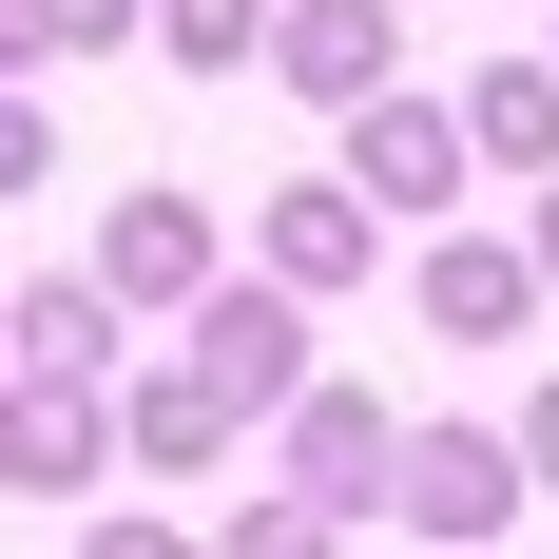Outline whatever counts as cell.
I'll return each mask as SVG.
<instances>
[{
	"label": "cell",
	"mask_w": 559,
	"mask_h": 559,
	"mask_svg": "<svg viewBox=\"0 0 559 559\" xmlns=\"http://www.w3.org/2000/svg\"><path fill=\"white\" fill-rule=\"evenodd\" d=\"M174 347H193V367H213V386L251 405V425H289V405L329 386V367H309V289H289V271H251V289L213 271L193 309H174Z\"/></svg>",
	"instance_id": "1"
},
{
	"label": "cell",
	"mask_w": 559,
	"mask_h": 559,
	"mask_svg": "<svg viewBox=\"0 0 559 559\" xmlns=\"http://www.w3.org/2000/svg\"><path fill=\"white\" fill-rule=\"evenodd\" d=\"M521 483H540V463H521V425H405L386 521H405V540H444V559H483V540L521 521Z\"/></svg>",
	"instance_id": "2"
},
{
	"label": "cell",
	"mask_w": 559,
	"mask_h": 559,
	"mask_svg": "<svg viewBox=\"0 0 559 559\" xmlns=\"http://www.w3.org/2000/svg\"><path fill=\"white\" fill-rule=\"evenodd\" d=\"M463 174H483V116H463V97H405V78H386V97L347 116V193H367V213H405V231H425Z\"/></svg>",
	"instance_id": "3"
},
{
	"label": "cell",
	"mask_w": 559,
	"mask_h": 559,
	"mask_svg": "<svg viewBox=\"0 0 559 559\" xmlns=\"http://www.w3.org/2000/svg\"><path fill=\"white\" fill-rule=\"evenodd\" d=\"M213 271H231V251H213V193H174V174H135V193L97 213V289H116V309H193Z\"/></svg>",
	"instance_id": "4"
},
{
	"label": "cell",
	"mask_w": 559,
	"mask_h": 559,
	"mask_svg": "<svg viewBox=\"0 0 559 559\" xmlns=\"http://www.w3.org/2000/svg\"><path fill=\"white\" fill-rule=\"evenodd\" d=\"M271 444H289V502H329V521H386V483H405V425H386V386H309Z\"/></svg>",
	"instance_id": "5"
},
{
	"label": "cell",
	"mask_w": 559,
	"mask_h": 559,
	"mask_svg": "<svg viewBox=\"0 0 559 559\" xmlns=\"http://www.w3.org/2000/svg\"><path fill=\"white\" fill-rule=\"evenodd\" d=\"M559 289H540V231H425V329L444 347H521Z\"/></svg>",
	"instance_id": "6"
},
{
	"label": "cell",
	"mask_w": 559,
	"mask_h": 559,
	"mask_svg": "<svg viewBox=\"0 0 559 559\" xmlns=\"http://www.w3.org/2000/svg\"><path fill=\"white\" fill-rule=\"evenodd\" d=\"M97 463H135V425L97 386H0V483L20 502H97Z\"/></svg>",
	"instance_id": "7"
},
{
	"label": "cell",
	"mask_w": 559,
	"mask_h": 559,
	"mask_svg": "<svg viewBox=\"0 0 559 559\" xmlns=\"http://www.w3.org/2000/svg\"><path fill=\"white\" fill-rule=\"evenodd\" d=\"M271 78H289L309 116H367V97L405 78V20H386V0H289V39H271Z\"/></svg>",
	"instance_id": "8"
},
{
	"label": "cell",
	"mask_w": 559,
	"mask_h": 559,
	"mask_svg": "<svg viewBox=\"0 0 559 559\" xmlns=\"http://www.w3.org/2000/svg\"><path fill=\"white\" fill-rule=\"evenodd\" d=\"M251 271H289V289H367V271H386V213H367L347 174H289L271 213H251Z\"/></svg>",
	"instance_id": "9"
},
{
	"label": "cell",
	"mask_w": 559,
	"mask_h": 559,
	"mask_svg": "<svg viewBox=\"0 0 559 559\" xmlns=\"http://www.w3.org/2000/svg\"><path fill=\"white\" fill-rule=\"evenodd\" d=\"M97 367H116V289L97 271H39L0 309V386H97Z\"/></svg>",
	"instance_id": "10"
},
{
	"label": "cell",
	"mask_w": 559,
	"mask_h": 559,
	"mask_svg": "<svg viewBox=\"0 0 559 559\" xmlns=\"http://www.w3.org/2000/svg\"><path fill=\"white\" fill-rule=\"evenodd\" d=\"M116 425H135V463H155V483H213V463H231V425H251V405H231L213 367L174 347V367H135V405H116Z\"/></svg>",
	"instance_id": "11"
},
{
	"label": "cell",
	"mask_w": 559,
	"mask_h": 559,
	"mask_svg": "<svg viewBox=\"0 0 559 559\" xmlns=\"http://www.w3.org/2000/svg\"><path fill=\"white\" fill-rule=\"evenodd\" d=\"M463 116H483V174L559 193V58H540V39H521V58H483V78H463Z\"/></svg>",
	"instance_id": "12"
},
{
	"label": "cell",
	"mask_w": 559,
	"mask_h": 559,
	"mask_svg": "<svg viewBox=\"0 0 559 559\" xmlns=\"http://www.w3.org/2000/svg\"><path fill=\"white\" fill-rule=\"evenodd\" d=\"M271 39H289V0H155L174 78H271Z\"/></svg>",
	"instance_id": "13"
},
{
	"label": "cell",
	"mask_w": 559,
	"mask_h": 559,
	"mask_svg": "<svg viewBox=\"0 0 559 559\" xmlns=\"http://www.w3.org/2000/svg\"><path fill=\"white\" fill-rule=\"evenodd\" d=\"M0 20H20V78H39V58H97V39H155V0H0Z\"/></svg>",
	"instance_id": "14"
},
{
	"label": "cell",
	"mask_w": 559,
	"mask_h": 559,
	"mask_svg": "<svg viewBox=\"0 0 559 559\" xmlns=\"http://www.w3.org/2000/svg\"><path fill=\"white\" fill-rule=\"evenodd\" d=\"M213 559H347V521H329V502H289V483H271L251 521H213Z\"/></svg>",
	"instance_id": "15"
},
{
	"label": "cell",
	"mask_w": 559,
	"mask_h": 559,
	"mask_svg": "<svg viewBox=\"0 0 559 559\" xmlns=\"http://www.w3.org/2000/svg\"><path fill=\"white\" fill-rule=\"evenodd\" d=\"M78 559H213V540H193V521H97Z\"/></svg>",
	"instance_id": "16"
},
{
	"label": "cell",
	"mask_w": 559,
	"mask_h": 559,
	"mask_svg": "<svg viewBox=\"0 0 559 559\" xmlns=\"http://www.w3.org/2000/svg\"><path fill=\"white\" fill-rule=\"evenodd\" d=\"M521 463H540V502H559V367H540V405H521Z\"/></svg>",
	"instance_id": "17"
},
{
	"label": "cell",
	"mask_w": 559,
	"mask_h": 559,
	"mask_svg": "<svg viewBox=\"0 0 559 559\" xmlns=\"http://www.w3.org/2000/svg\"><path fill=\"white\" fill-rule=\"evenodd\" d=\"M540 289H559V193H540Z\"/></svg>",
	"instance_id": "18"
},
{
	"label": "cell",
	"mask_w": 559,
	"mask_h": 559,
	"mask_svg": "<svg viewBox=\"0 0 559 559\" xmlns=\"http://www.w3.org/2000/svg\"><path fill=\"white\" fill-rule=\"evenodd\" d=\"M483 559H502V540H483Z\"/></svg>",
	"instance_id": "19"
}]
</instances>
